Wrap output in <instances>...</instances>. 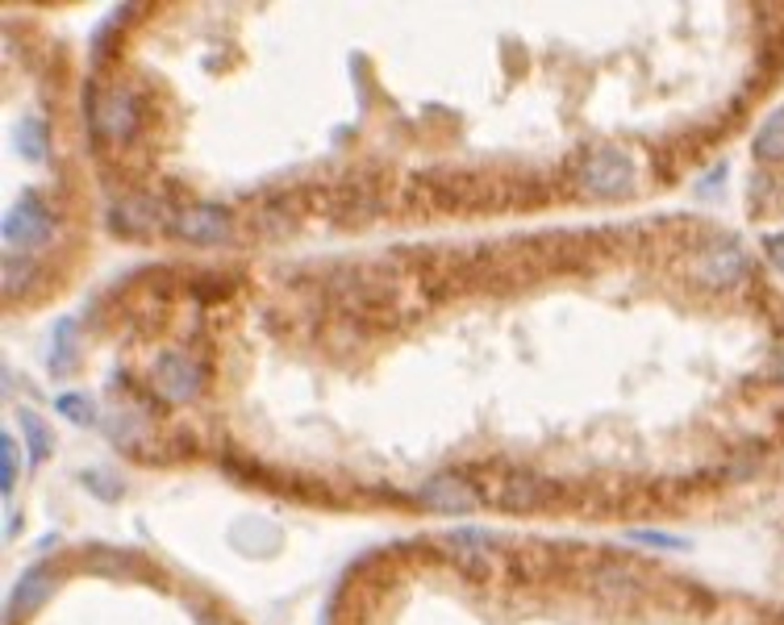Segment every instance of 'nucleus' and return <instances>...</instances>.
<instances>
[{"instance_id":"aec40b11","label":"nucleus","mask_w":784,"mask_h":625,"mask_svg":"<svg viewBox=\"0 0 784 625\" xmlns=\"http://www.w3.org/2000/svg\"><path fill=\"white\" fill-rule=\"evenodd\" d=\"M201 625H230V622H217V617H209V613H205V617H201Z\"/></svg>"},{"instance_id":"423d86ee","label":"nucleus","mask_w":784,"mask_h":625,"mask_svg":"<svg viewBox=\"0 0 784 625\" xmlns=\"http://www.w3.org/2000/svg\"><path fill=\"white\" fill-rule=\"evenodd\" d=\"M171 229H175V238L189 242V247H221V242H230L234 221H230V208L196 205V208H184Z\"/></svg>"},{"instance_id":"0eeeda50","label":"nucleus","mask_w":784,"mask_h":625,"mask_svg":"<svg viewBox=\"0 0 784 625\" xmlns=\"http://www.w3.org/2000/svg\"><path fill=\"white\" fill-rule=\"evenodd\" d=\"M92 125L101 129V138H109V143H129L134 129H138V101H134V92H129V88L105 92L101 104H96Z\"/></svg>"},{"instance_id":"1a4fd4ad","label":"nucleus","mask_w":784,"mask_h":625,"mask_svg":"<svg viewBox=\"0 0 784 625\" xmlns=\"http://www.w3.org/2000/svg\"><path fill=\"white\" fill-rule=\"evenodd\" d=\"M46 367H50V375H59V379L76 372V321H71V317L55 321L50 342H46Z\"/></svg>"},{"instance_id":"f257e3e1","label":"nucleus","mask_w":784,"mask_h":625,"mask_svg":"<svg viewBox=\"0 0 784 625\" xmlns=\"http://www.w3.org/2000/svg\"><path fill=\"white\" fill-rule=\"evenodd\" d=\"M0 238L9 254H34L55 238V208L43 201V192H22L13 205L4 208Z\"/></svg>"},{"instance_id":"a211bd4d","label":"nucleus","mask_w":784,"mask_h":625,"mask_svg":"<svg viewBox=\"0 0 784 625\" xmlns=\"http://www.w3.org/2000/svg\"><path fill=\"white\" fill-rule=\"evenodd\" d=\"M84 479H88V488H92V492H101L105 500H117V492L105 488V484H117L113 476H105V471H84Z\"/></svg>"},{"instance_id":"ddd939ff","label":"nucleus","mask_w":784,"mask_h":625,"mask_svg":"<svg viewBox=\"0 0 784 625\" xmlns=\"http://www.w3.org/2000/svg\"><path fill=\"white\" fill-rule=\"evenodd\" d=\"M22 446H18V434L13 430H4L0 434V497L9 500L13 497V488H18V471H22V455H18Z\"/></svg>"},{"instance_id":"7ed1b4c3","label":"nucleus","mask_w":784,"mask_h":625,"mask_svg":"<svg viewBox=\"0 0 784 625\" xmlns=\"http://www.w3.org/2000/svg\"><path fill=\"white\" fill-rule=\"evenodd\" d=\"M150 379H155V393L171 400V405H189L201 396L205 388V372L196 367V359L184 351H159L150 363Z\"/></svg>"},{"instance_id":"39448f33","label":"nucleus","mask_w":784,"mask_h":625,"mask_svg":"<svg viewBox=\"0 0 784 625\" xmlns=\"http://www.w3.org/2000/svg\"><path fill=\"white\" fill-rule=\"evenodd\" d=\"M55 588H59V571H55L50 562L25 567L22 580L13 583V592L4 596V625H22L25 617H34Z\"/></svg>"},{"instance_id":"20e7f679","label":"nucleus","mask_w":784,"mask_h":625,"mask_svg":"<svg viewBox=\"0 0 784 625\" xmlns=\"http://www.w3.org/2000/svg\"><path fill=\"white\" fill-rule=\"evenodd\" d=\"M697 280L705 288H735L747 280V271H751V254L742 250V242L735 238H721L714 247H705L697 254Z\"/></svg>"},{"instance_id":"f8f14e48","label":"nucleus","mask_w":784,"mask_h":625,"mask_svg":"<svg viewBox=\"0 0 784 625\" xmlns=\"http://www.w3.org/2000/svg\"><path fill=\"white\" fill-rule=\"evenodd\" d=\"M751 150H755V159H760V163H772V167L784 163V104L760 125V134H755Z\"/></svg>"},{"instance_id":"4468645a","label":"nucleus","mask_w":784,"mask_h":625,"mask_svg":"<svg viewBox=\"0 0 784 625\" xmlns=\"http://www.w3.org/2000/svg\"><path fill=\"white\" fill-rule=\"evenodd\" d=\"M55 413L67 417L71 425H96L101 417H96V400L84 393H59L55 396Z\"/></svg>"},{"instance_id":"2eb2a0df","label":"nucleus","mask_w":784,"mask_h":625,"mask_svg":"<svg viewBox=\"0 0 784 625\" xmlns=\"http://www.w3.org/2000/svg\"><path fill=\"white\" fill-rule=\"evenodd\" d=\"M30 280H34V259L30 254H4V296L13 300Z\"/></svg>"},{"instance_id":"9b49d317","label":"nucleus","mask_w":784,"mask_h":625,"mask_svg":"<svg viewBox=\"0 0 784 625\" xmlns=\"http://www.w3.org/2000/svg\"><path fill=\"white\" fill-rule=\"evenodd\" d=\"M18 425H22V438H25V446H30V471H34V467H43L46 458H50L55 438H50L46 421L34 413V409H22V413H18Z\"/></svg>"},{"instance_id":"f03ea898","label":"nucleus","mask_w":784,"mask_h":625,"mask_svg":"<svg viewBox=\"0 0 784 625\" xmlns=\"http://www.w3.org/2000/svg\"><path fill=\"white\" fill-rule=\"evenodd\" d=\"M580 188L589 192V196H601V201H617V196H626L630 188H635V163H630V155L626 150H617V146H605V150H593L584 163H580Z\"/></svg>"},{"instance_id":"f3484780","label":"nucleus","mask_w":784,"mask_h":625,"mask_svg":"<svg viewBox=\"0 0 784 625\" xmlns=\"http://www.w3.org/2000/svg\"><path fill=\"white\" fill-rule=\"evenodd\" d=\"M763 250H768V263H772V268H776V275L784 280V229H781V234H772V238L763 242Z\"/></svg>"},{"instance_id":"6ab92c4d","label":"nucleus","mask_w":784,"mask_h":625,"mask_svg":"<svg viewBox=\"0 0 784 625\" xmlns=\"http://www.w3.org/2000/svg\"><path fill=\"white\" fill-rule=\"evenodd\" d=\"M776 379L784 384V338L776 342Z\"/></svg>"},{"instance_id":"6e6552de","label":"nucleus","mask_w":784,"mask_h":625,"mask_svg":"<svg viewBox=\"0 0 784 625\" xmlns=\"http://www.w3.org/2000/svg\"><path fill=\"white\" fill-rule=\"evenodd\" d=\"M418 497L434 509V513H471L476 504H480V497L471 492V484L459 476H430L418 488Z\"/></svg>"},{"instance_id":"dca6fc26","label":"nucleus","mask_w":784,"mask_h":625,"mask_svg":"<svg viewBox=\"0 0 784 625\" xmlns=\"http://www.w3.org/2000/svg\"><path fill=\"white\" fill-rule=\"evenodd\" d=\"M626 538L643 542V546H663V550H689V538H680V534H659V530H630Z\"/></svg>"},{"instance_id":"9d476101","label":"nucleus","mask_w":784,"mask_h":625,"mask_svg":"<svg viewBox=\"0 0 784 625\" xmlns=\"http://www.w3.org/2000/svg\"><path fill=\"white\" fill-rule=\"evenodd\" d=\"M13 146H18V155H22L25 163H46V150H50V129H46L43 117H22V122L13 125Z\"/></svg>"}]
</instances>
